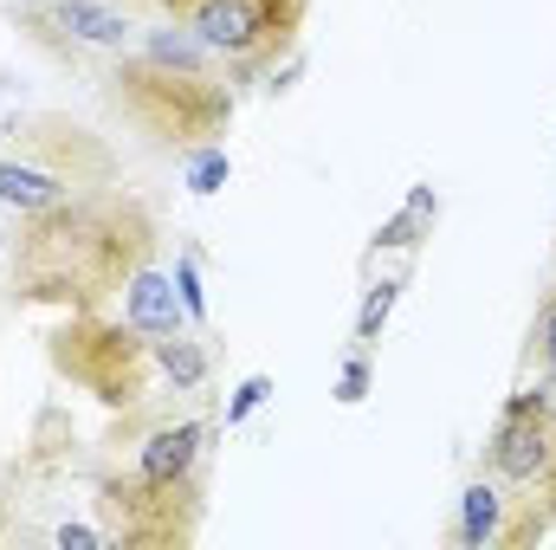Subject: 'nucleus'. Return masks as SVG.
I'll return each mask as SVG.
<instances>
[{
    "mask_svg": "<svg viewBox=\"0 0 556 550\" xmlns=\"http://www.w3.org/2000/svg\"><path fill=\"white\" fill-rule=\"evenodd\" d=\"M551 266H556V234H551Z\"/></svg>",
    "mask_w": 556,
    "mask_h": 550,
    "instance_id": "nucleus-18",
    "label": "nucleus"
},
{
    "mask_svg": "<svg viewBox=\"0 0 556 550\" xmlns=\"http://www.w3.org/2000/svg\"><path fill=\"white\" fill-rule=\"evenodd\" d=\"M408 278H415V260H408L402 273L369 278V285H363V304H356V337H350L356 350H376V343H382V330H389V317H395V304H402Z\"/></svg>",
    "mask_w": 556,
    "mask_h": 550,
    "instance_id": "nucleus-11",
    "label": "nucleus"
},
{
    "mask_svg": "<svg viewBox=\"0 0 556 550\" xmlns=\"http://www.w3.org/2000/svg\"><path fill=\"white\" fill-rule=\"evenodd\" d=\"M175 291H181V304H188V324L207 330V285H201V253H194V247L175 253Z\"/></svg>",
    "mask_w": 556,
    "mask_h": 550,
    "instance_id": "nucleus-15",
    "label": "nucleus"
},
{
    "mask_svg": "<svg viewBox=\"0 0 556 550\" xmlns=\"http://www.w3.org/2000/svg\"><path fill=\"white\" fill-rule=\"evenodd\" d=\"M155 20H175L181 33H194L240 91H260L278 59L298 52L311 0H155Z\"/></svg>",
    "mask_w": 556,
    "mask_h": 550,
    "instance_id": "nucleus-5",
    "label": "nucleus"
},
{
    "mask_svg": "<svg viewBox=\"0 0 556 550\" xmlns=\"http://www.w3.org/2000/svg\"><path fill=\"white\" fill-rule=\"evenodd\" d=\"M117 304H124V317L137 324L142 337H175V330H194V324H188V304H181V291H175V278L162 273L155 260H149L130 285H124V298H117Z\"/></svg>",
    "mask_w": 556,
    "mask_h": 550,
    "instance_id": "nucleus-9",
    "label": "nucleus"
},
{
    "mask_svg": "<svg viewBox=\"0 0 556 550\" xmlns=\"http://www.w3.org/2000/svg\"><path fill=\"white\" fill-rule=\"evenodd\" d=\"M538 370H556V278L538 291V311L518 343V376H538Z\"/></svg>",
    "mask_w": 556,
    "mask_h": 550,
    "instance_id": "nucleus-12",
    "label": "nucleus"
},
{
    "mask_svg": "<svg viewBox=\"0 0 556 550\" xmlns=\"http://www.w3.org/2000/svg\"><path fill=\"white\" fill-rule=\"evenodd\" d=\"M0 266H7V227H0Z\"/></svg>",
    "mask_w": 556,
    "mask_h": 550,
    "instance_id": "nucleus-17",
    "label": "nucleus"
},
{
    "mask_svg": "<svg viewBox=\"0 0 556 550\" xmlns=\"http://www.w3.org/2000/svg\"><path fill=\"white\" fill-rule=\"evenodd\" d=\"M111 182H124V149L104 130L78 124L72 111L7 117V130H0V208L13 221L59 208L72 195L111 188Z\"/></svg>",
    "mask_w": 556,
    "mask_h": 550,
    "instance_id": "nucleus-3",
    "label": "nucleus"
},
{
    "mask_svg": "<svg viewBox=\"0 0 556 550\" xmlns=\"http://www.w3.org/2000/svg\"><path fill=\"white\" fill-rule=\"evenodd\" d=\"M181 175H188V195H220L227 188V175H233V155H227V142H207V149H194V155H181Z\"/></svg>",
    "mask_w": 556,
    "mask_h": 550,
    "instance_id": "nucleus-13",
    "label": "nucleus"
},
{
    "mask_svg": "<svg viewBox=\"0 0 556 550\" xmlns=\"http://www.w3.org/2000/svg\"><path fill=\"white\" fill-rule=\"evenodd\" d=\"M91 518L124 550H188L207 525V486H168V479L137 473L117 453H98Z\"/></svg>",
    "mask_w": 556,
    "mask_h": 550,
    "instance_id": "nucleus-6",
    "label": "nucleus"
},
{
    "mask_svg": "<svg viewBox=\"0 0 556 550\" xmlns=\"http://www.w3.org/2000/svg\"><path fill=\"white\" fill-rule=\"evenodd\" d=\"M0 7H13V0H0Z\"/></svg>",
    "mask_w": 556,
    "mask_h": 550,
    "instance_id": "nucleus-19",
    "label": "nucleus"
},
{
    "mask_svg": "<svg viewBox=\"0 0 556 550\" xmlns=\"http://www.w3.org/2000/svg\"><path fill=\"white\" fill-rule=\"evenodd\" d=\"M149 260H162V214L111 182L13 221L7 298L20 311H111Z\"/></svg>",
    "mask_w": 556,
    "mask_h": 550,
    "instance_id": "nucleus-1",
    "label": "nucleus"
},
{
    "mask_svg": "<svg viewBox=\"0 0 556 550\" xmlns=\"http://www.w3.org/2000/svg\"><path fill=\"white\" fill-rule=\"evenodd\" d=\"M149 20H155V0H13L7 7V26L20 33V46L59 72H98Z\"/></svg>",
    "mask_w": 556,
    "mask_h": 550,
    "instance_id": "nucleus-7",
    "label": "nucleus"
},
{
    "mask_svg": "<svg viewBox=\"0 0 556 550\" xmlns=\"http://www.w3.org/2000/svg\"><path fill=\"white\" fill-rule=\"evenodd\" d=\"M369 389H376V350H356V343H350V357H343V370H337V383H330V402H337V409H363Z\"/></svg>",
    "mask_w": 556,
    "mask_h": 550,
    "instance_id": "nucleus-14",
    "label": "nucleus"
},
{
    "mask_svg": "<svg viewBox=\"0 0 556 550\" xmlns=\"http://www.w3.org/2000/svg\"><path fill=\"white\" fill-rule=\"evenodd\" d=\"M98 111L137 142L142 155L181 162L207 142H227L240 117V85L233 72L175 20H149L137 39L91 72Z\"/></svg>",
    "mask_w": 556,
    "mask_h": 550,
    "instance_id": "nucleus-2",
    "label": "nucleus"
},
{
    "mask_svg": "<svg viewBox=\"0 0 556 550\" xmlns=\"http://www.w3.org/2000/svg\"><path fill=\"white\" fill-rule=\"evenodd\" d=\"M433 227H440V195H433V182H415L408 201L369 234V260H376V253H408V260H415L420 247L433 240Z\"/></svg>",
    "mask_w": 556,
    "mask_h": 550,
    "instance_id": "nucleus-10",
    "label": "nucleus"
},
{
    "mask_svg": "<svg viewBox=\"0 0 556 550\" xmlns=\"http://www.w3.org/2000/svg\"><path fill=\"white\" fill-rule=\"evenodd\" d=\"M39 343L52 376L91 396L104 414H137L175 396L155 363V337H142L124 311H59V324Z\"/></svg>",
    "mask_w": 556,
    "mask_h": 550,
    "instance_id": "nucleus-4",
    "label": "nucleus"
},
{
    "mask_svg": "<svg viewBox=\"0 0 556 550\" xmlns=\"http://www.w3.org/2000/svg\"><path fill=\"white\" fill-rule=\"evenodd\" d=\"M266 402H273V376H266V370H253V376L233 389V402L220 409V427H240V421H253Z\"/></svg>",
    "mask_w": 556,
    "mask_h": 550,
    "instance_id": "nucleus-16",
    "label": "nucleus"
},
{
    "mask_svg": "<svg viewBox=\"0 0 556 550\" xmlns=\"http://www.w3.org/2000/svg\"><path fill=\"white\" fill-rule=\"evenodd\" d=\"M505 532H511V492L485 473L466 479L459 505H453V525H446V545L459 550H505Z\"/></svg>",
    "mask_w": 556,
    "mask_h": 550,
    "instance_id": "nucleus-8",
    "label": "nucleus"
}]
</instances>
